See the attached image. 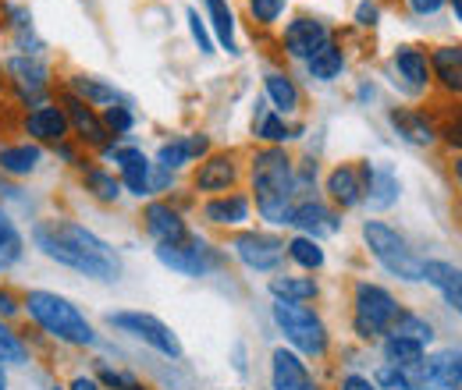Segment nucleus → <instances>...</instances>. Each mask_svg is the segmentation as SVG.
I'll return each mask as SVG.
<instances>
[{"label": "nucleus", "instance_id": "nucleus-1", "mask_svg": "<svg viewBox=\"0 0 462 390\" xmlns=\"http://www.w3.org/2000/svg\"><path fill=\"white\" fill-rule=\"evenodd\" d=\"M36 245L43 249V256L58 259L60 267H71L86 277L97 280H117L121 274V263H117V252L97 238L93 231H86L82 223L75 221H47L32 231Z\"/></svg>", "mask_w": 462, "mask_h": 390}, {"label": "nucleus", "instance_id": "nucleus-2", "mask_svg": "<svg viewBox=\"0 0 462 390\" xmlns=\"http://www.w3.org/2000/svg\"><path fill=\"white\" fill-rule=\"evenodd\" d=\"M253 192L256 206L271 223H289L291 195H295V177H291V160L285 150H263L253 160Z\"/></svg>", "mask_w": 462, "mask_h": 390}, {"label": "nucleus", "instance_id": "nucleus-3", "mask_svg": "<svg viewBox=\"0 0 462 390\" xmlns=\"http://www.w3.org/2000/svg\"><path fill=\"white\" fill-rule=\"evenodd\" d=\"M25 305H29V316H32L47 334L58 337V340H68V344H93V340H97L89 320H86L68 298H60L54 291H29Z\"/></svg>", "mask_w": 462, "mask_h": 390}, {"label": "nucleus", "instance_id": "nucleus-4", "mask_svg": "<svg viewBox=\"0 0 462 390\" xmlns=\"http://www.w3.org/2000/svg\"><path fill=\"white\" fill-rule=\"evenodd\" d=\"M363 238L374 252V259L402 280H423V259L412 256V249L405 245V238L399 231H392L388 223L381 221H366L363 223Z\"/></svg>", "mask_w": 462, "mask_h": 390}, {"label": "nucleus", "instance_id": "nucleus-5", "mask_svg": "<svg viewBox=\"0 0 462 390\" xmlns=\"http://www.w3.org/2000/svg\"><path fill=\"white\" fill-rule=\"evenodd\" d=\"M274 323L282 327V334L289 337L302 355H324L328 351V331L320 323V316L313 309H306L302 302H274Z\"/></svg>", "mask_w": 462, "mask_h": 390}, {"label": "nucleus", "instance_id": "nucleus-6", "mask_svg": "<svg viewBox=\"0 0 462 390\" xmlns=\"http://www.w3.org/2000/svg\"><path fill=\"white\" fill-rule=\"evenodd\" d=\"M395 320H399V305L381 284H359L356 287V331H359V337L388 334L395 327Z\"/></svg>", "mask_w": 462, "mask_h": 390}, {"label": "nucleus", "instance_id": "nucleus-7", "mask_svg": "<svg viewBox=\"0 0 462 390\" xmlns=\"http://www.w3.org/2000/svg\"><path fill=\"white\" fill-rule=\"evenodd\" d=\"M111 327L132 334L135 340H143L150 348H157L168 358H181V344H178L174 331L164 320H157L153 313H111Z\"/></svg>", "mask_w": 462, "mask_h": 390}, {"label": "nucleus", "instance_id": "nucleus-8", "mask_svg": "<svg viewBox=\"0 0 462 390\" xmlns=\"http://www.w3.org/2000/svg\"><path fill=\"white\" fill-rule=\"evenodd\" d=\"M235 256L249 267V270H274L282 259H285V245L271 234H260V231H249V234H238L235 238Z\"/></svg>", "mask_w": 462, "mask_h": 390}, {"label": "nucleus", "instance_id": "nucleus-9", "mask_svg": "<svg viewBox=\"0 0 462 390\" xmlns=\"http://www.w3.org/2000/svg\"><path fill=\"white\" fill-rule=\"evenodd\" d=\"M157 259L164 267H171L185 277H203L210 267H214V256L203 241H178V245H161L157 249Z\"/></svg>", "mask_w": 462, "mask_h": 390}, {"label": "nucleus", "instance_id": "nucleus-10", "mask_svg": "<svg viewBox=\"0 0 462 390\" xmlns=\"http://www.w3.org/2000/svg\"><path fill=\"white\" fill-rule=\"evenodd\" d=\"M328 25L317 22V18H295L289 29H285V47H289L291 57L299 60H310L324 43H328Z\"/></svg>", "mask_w": 462, "mask_h": 390}, {"label": "nucleus", "instance_id": "nucleus-11", "mask_svg": "<svg viewBox=\"0 0 462 390\" xmlns=\"http://www.w3.org/2000/svg\"><path fill=\"white\" fill-rule=\"evenodd\" d=\"M462 384V351L448 348L423 362V387L427 390H452Z\"/></svg>", "mask_w": 462, "mask_h": 390}, {"label": "nucleus", "instance_id": "nucleus-12", "mask_svg": "<svg viewBox=\"0 0 462 390\" xmlns=\"http://www.w3.org/2000/svg\"><path fill=\"white\" fill-rule=\"evenodd\" d=\"M271 380H274V390H313L306 362L289 348H278L271 355Z\"/></svg>", "mask_w": 462, "mask_h": 390}, {"label": "nucleus", "instance_id": "nucleus-13", "mask_svg": "<svg viewBox=\"0 0 462 390\" xmlns=\"http://www.w3.org/2000/svg\"><path fill=\"white\" fill-rule=\"evenodd\" d=\"M363 188H366V203L370 210H388L395 199H399V177L388 164H377V168H363Z\"/></svg>", "mask_w": 462, "mask_h": 390}, {"label": "nucleus", "instance_id": "nucleus-14", "mask_svg": "<svg viewBox=\"0 0 462 390\" xmlns=\"http://www.w3.org/2000/svg\"><path fill=\"white\" fill-rule=\"evenodd\" d=\"M111 157L117 160V168H121V177H125L128 192L150 195L153 181H150V160L143 157V150H111Z\"/></svg>", "mask_w": 462, "mask_h": 390}, {"label": "nucleus", "instance_id": "nucleus-15", "mask_svg": "<svg viewBox=\"0 0 462 390\" xmlns=\"http://www.w3.org/2000/svg\"><path fill=\"white\" fill-rule=\"evenodd\" d=\"M291 227H302L306 238H324V234H335L338 231V217L320 206V203H299L289 217Z\"/></svg>", "mask_w": 462, "mask_h": 390}, {"label": "nucleus", "instance_id": "nucleus-16", "mask_svg": "<svg viewBox=\"0 0 462 390\" xmlns=\"http://www.w3.org/2000/svg\"><path fill=\"white\" fill-rule=\"evenodd\" d=\"M146 231L157 238V245H178V241H185V223L164 203L146 206Z\"/></svg>", "mask_w": 462, "mask_h": 390}, {"label": "nucleus", "instance_id": "nucleus-17", "mask_svg": "<svg viewBox=\"0 0 462 390\" xmlns=\"http://www.w3.org/2000/svg\"><path fill=\"white\" fill-rule=\"evenodd\" d=\"M423 280L434 284L445 302L462 316V270H456L452 263H423Z\"/></svg>", "mask_w": 462, "mask_h": 390}, {"label": "nucleus", "instance_id": "nucleus-18", "mask_svg": "<svg viewBox=\"0 0 462 390\" xmlns=\"http://www.w3.org/2000/svg\"><path fill=\"white\" fill-rule=\"evenodd\" d=\"M7 71L14 75V86L22 89L25 100H40L43 89H47V68L40 60H29V57H14L7 64Z\"/></svg>", "mask_w": 462, "mask_h": 390}, {"label": "nucleus", "instance_id": "nucleus-19", "mask_svg": "<svg viewBox=\"0 0 462 390\" xmlns=\"http://www.w3.org/2000/svg\"><path fill=\"white\" fill-rule=\"evenodd\" d=\"M25 132L36 135L40 142H60L64 132H68V117L60 107H36L25 117Z\"/></svg>", "mask_w": 462, "mask_h": 390}, {"label": "nucleus", "instance_id": "nucleus-20", "mask_svg": "<svg viewBox=\"0 0 462 390\" xmlns=\"http://www.w3.org/2000/svg\"><path fill=\"white\" fill-rule=\"evenodd\" d=\"M207 135H189V139H174V142H164L161 146V157H157V164L164 170H178L181 164H189L192 157H199V153H207Z\"/></svg>", "mask_w": 462, "mask_h": 390}, {"label": "nucleus", "instance_id": "nucleus-21", "mask_svg": "<svg viewBox=\"0 0 462 390\" xmlns=\"http://www.w3.org/2000/svg\"><path fill=\"white\" fill-rule=\"evenodd\" d=\"M328 192H331L335 203L356 206V203L366 195V188H363V170H356V168L331 170V177H328Z\"/></svg>", "mask_w": 462, "mask_h": 390}, {"label": "nucleus", "instance_id": "nucleus-22", "mask_svg": "<svg viewBox=\"0 0 462 390\" xmlns=\"http://www.w3.org/2000/svg\"><path fill=\"white\" fill-rule=\"evenodd\" d=\"M64 107H68V117H71V124L79 128V135L86 139V142H104L107 139V128H104V121L97 117V113L89 111V104L86 100H79V96H68L64 100Z\"/></svg>", "mask_w": 462, "mask_h": 390}, {"label": "nucleus", "instance_id": "nucleus-23", "mask_svg": "<svg viewBox=\"0 0 462 390\" xmlns=\"http://www.w3.org/2000/svg\"><path fill=\"white\" fill-rule=\"evenodd\" d=\"M384 358L399 369H416V366H423V344L412 337L392 334L384 340Z\"/></svg>", "mask_w": 462, "mask_h": 390}, {"label": "nucleus", "instance_id": "nucleus-24", "mask_svg": "<svg viewBox=\"0 0 462 390\" xmlns=\"http://www.w3.org/2000/svg\"><path fill=\"white\" fill-rule=\"evenodd\" d=\"M392 64H395L399 78H405V86H409V89H423V86H427V57L420 54V50H412V47H399L395 57H392Z\"/></svg>", "mask_w": 462, "mask_h": 390}, {"label": "nucleus", "instance_id": "nucleus-25", "mask_svg": "<svg viewBox=\"0 0 462 390\" xmlns=\"http://www.w3.org/2000/svg\"><path fill=\"white\" fill-rule=\"evenodd\" d=\"M231 181H235V164H231V157H210L199 174H196V188H203V192H225Z\"/></svg>", "mask_w": 462, "mask_h": 390}, {"label": "nucleus", "instance_id": "nucleus-26", "mask_svg": "<svg viewBox=\"0 0 462 390\" xmlns=\"http://www.w3.org/2000/svg\"><path fill=\"white\" fill-rule=\"evenodd\" d=\"M392 124H395V132L402 135L405 142H412V146H430V142H434V128H430L427 117H420V113L392 111Z\"/></svg>", "mask_w": 462, "mask_h": 390}, {"label": "nucleus", "instance_id": "nucleus-27", "mask_svg": "<svg viewBox=\"0 0 462 390\" xmlns=\"http://www.w3.org/2000/svg\"><path fill=\"white\" fill-rule=\"evenodd\" d=\"M306 64H310V75H313V78H320V82H335V78L342 75V68H346V57H342V50L328 40V43L310 57Z\"/></svg>", "mask_w": 462, "mask_h": 390}, {"label": "nucleus", "instance_id": "nucleus-28", "mask_svg": "<svg viewBox=\"0 0 462 390\" xmlns=\"http://www.w3.org/2000/svg\"><path fill=\"white\" fill-rule=\"evenodd\" d=\"M434 71H438L441 86H448L452 93H462V47L434 50Z\"/></svg>", "mask_w": 462, "mask_h": 390}, {"label": "nucleus", "instance_id": "nucleus-29", "mask_svg": "<svg viewBox=\"0 0 462 390\" xmlns=\"http://www.w3.org/2000/svg\"><path fill=\"white\" fill-rule=\"evenodd\" d=\"M207 221L214 223H242L249 217V203L242 199V195H225V199H214V203H207Z\"/></svg>", "mask_w": 462, "mask_h": 390}, {"label": "nucleus", "instance_id": "nucleus-30", "mask_svg": "<svg viewBox=\"0 0 462 390\" xmlns=\"http://www.w3.org/2000/svg\"><path fill=\"white\" fill-rule=\"evenodd\" d=\"M207 14H210V25H214L217 40L225 43V50L235 54V14H231L228 0H207Z\"/></svg>", "mask_w": 462, "mask_h": 390}, {"label": "nucleus", "instance_id": "nucleus-31", "mask_svg": "<svg viewBox=\"0 0 462 390\" xmlns=\"http://www.w3.org/2000/svg\"><path fill=\"white\" fill-rule=\"evenodd\" d=\"M36 164H40L36 146H4L0 150V170H7V174H32Z\"/></svg>", "mask_w": 462, "mask_h": 390}, {"label": "nucleus", "instance_id": "nucleus-32", "mask_svg": "<svg viewBox=\"0 0 462 390\" xmlns=\"http://www.w3.org/2000/svg\"><path fill=\"white\" fill-rule=\"evenodd\" d=\"M71 89H75L79 100H86V104H104V107H115L117 104L115 89L104 86L100 78H89V75H75V78H71Z\"/></svg>", "mask_w": 462, "mask_h": 390}, {"label": "nucleus", "instance_id": "nucleus-33", "mask_svg": "<svg viewBox=\"0 0 462 390\" xmlns=\"http://www.w3.org/2000/svg\"><path fill=\"white\" fill-rule=\"evenodd\" d=\"M271 295L282 302H306L317 295V280L310 277H274L271 280Z\"/></svg>", "mask_w": 462, "mask_h": 390}, {"label": "nucleus", "instance_id": "nucleus-34", "mask_svg": "<svg viewBox=\"0 0 462 390\" xmlns=\"http://www.w3.org/2000/svg\"><path fill=\"white\" fill-rule=\"evenodd\" d=\"M263 82H267V96L274 100V107H278L282 113H289V111L299 107V89L291 86V78L278 75V71H271Z\"/></svg>", "mask_w": 462, "mask_h": 390}, {"label": "nucleus", "instance_id": "nucleus-35", "mask_svg": "<svg viewBox=\"0 0 462 390\" xmlns=\"http://www.w3.org/2000/svg\"><path fill=\"white\" fill-rule=\"evenodd\" d=\"M285 249H289L291 259L299 267H306V270H320L324 267V249L317 245V238H306V234L302 238H291Z\"/></svg>", "mask_w": 462, "mask_h": 390}, {"label": "nucleus", "instance_id": "nucleus-36", "mask_svg": "<svg viewBox=\"0 0 462 390\" xmlns=\"http://www.w3.org/2000/svg\"><path fill=\"white\" fill-rule=\"evenodd\" d=\"M22 256V234L14 231V223L7 221V213L0 210V270L14 267Z\"/></svg>", "mask_w": 462, "mask_h": 390}, {"label": "nucleus", "instance_id": "nucleus-37", "mask_svg": "<svg viewBox=\"0 0 462 390\" xmlns=\"http://www.w3.org/2000/svg\"><path fill=\"white\" fill-rule=\"evenodd\" d=\"M392 334L412 337V340H420V344H430V340H434L430 323H423V320H420V316H412V313H399V320H395Z\"/></svg>", "mask_w": 462, "mask_h": 390}, {"label": "nucleus", "instance_id": "nucleus-38", "mask_svg": "<svg viewBox=\"0 0 462 390\" xmlns=\"http://www.w3.org/2000/svg\"><path fill=\"white\" fill-rule=\"evenodd\" d=\"M256 135H260V139H267V142H285V139H291L289 128H285V121L271 111L256 113Z\"/></svg>", "mask_w": 462, "mask_h": 390}, {"label": "nucleus", "instance_id": "nucleus-39", "mask_svg": "<svg viewBox=\"0 0 462 390\" xmlns=\"http://www.w3.org/2000/svg\"><path fill=\"white\" fill-rule=\"evenodd\" d=\"M86 185L93 188V195L97 199H104V203H115L117 195H121V188H117V181L111 174H104V170H86Z\"/></svg>", "mask_w": 462, "mask_h": 390}, {"label": "nucleus", "instance_id": "nucleus-40", "mask_svg": "<svg viewBox=\"0 0 462 390\" xmlns=\"http://www.w3.org/2000/svg\"><path fill=\"white\" fill-rule=\"evenodd\" d=\"M0 362H25V344L0 323Z\"/></svg>", "mask_w": 462, "mask_h": 390}, {"label": "nucleus", "instance_id": "nucleus-41", "mask_svg": "<svg viewBox=\"0 0 462 390\" xmlns=\"http://www.w3.org/2000/svg\"><path fill=\"white\" fill-rule=\"evenodd\" d=\"M377 390H412V380L399 366H384V369H377Z\"/></svg>", "mask_w": 462, "mask_h": 390}, {"label": "nucleus", "instance_id": "nucleus-42", "mask_svg": "<svg viewBox=\"0 0 462 390\" xmlns=\"http://www.w3.org/2000/svg\"><path fill=\"white\" fill-rule=\"evenodd\" d=\"M249 11L256 14V22H278V14L285 11V0H249Z\"/></svg>", "mask_w": 462, "mask_h": 390}, {"label": "nucleus", "instance_id": "nucleus-43", "mask_svg": "<svg viewBox=\"0 0 462 390\" xmlns=\"http://www.w3.org/2000/svg\"><path fill=\"white\" fill-rule=\"evenodd\" d=\"M189 29H192V40L199 43V50H203V54H214V43H210V32H207V25L199 22V11H196V7L189 11Z\"/></svg>", "mask_w": 462, "mask_h": 390}, {"label": "nucleus", "instance_id": "nucleus-44", "mask_svg": "<svg viewBox=\"0 0 462 390\" xmlns=\"http://www.w3.org/2000/svg\"><path fill=\"white\" fill-rule=\"evenodd\" d=\"M107 128H115L117 135H125V132L132 128V113H128V107H121V104L107 107Z\"/></svg>", "mask_w": 462, "mask_h": 390}, {"label": "nucleus", "instance_id": "nucleus-45", "mask_svg": "<svg viewBox=\"0 0 462 390\" xmlns=\"http://www.w3.org/2000/svg\"><path fill=\"white\" fill-rule=\"evenodd\" d=\"M100 380L115 390H146L143 384H135L132 376H121V373H115V369H104V373H100Z\"/></svg>", "mask_w": 462, "mask_h": 390}, {"label": "nucleus", "instance_id": "nucleus-46", "mask_svg": "<svg viewBox=\"0 0 462 390\" xmlns=\"http://www.w3.org/2000/svg\"><path fill=\"white\" fill-rule=\"evenodd\" d=\"M377 18H381V7H377V4L363 0V4L356 7V22H359V25H366V29H370V25H377Z\"/></svg>", "mask_w": 462, "mask_h": 390}, {"label": "nucleus", "instance_id": "nucleus-47", "mask_svg": "<svg viewBox=\"0 0 462 390\" xmlns=\"http://www.w3.org/2000/svg\"><path fill=\"white\" fill-rule=\"evenodd\" d=\"M342 390H377V384H370L366 376H356V373H352V376L342 380Z\"/></svg>", "mask_w": 462, "mask_h": 390}, {"label": "nucleus", "instance_id": "nucleus-48", "mask_svg": "<svg viewBox=\"0 0 462 390\" xmlns=\"http://www.w3.org/2000/svg\"><path fill=\"white\" fill-rule=\"evenodd\" d=\"M441 4H445V0H409V7H412L416 14H434Z\"/></svg>", "mask_w": 462, "mask_h": 390}, {"label": "nucleus", "instance_id": "nucleus-49", "mask_svg": "<svg viewBox=\"0 0 462 390\" xmlns=\"http://www.w3.org/2000/svg\"><path fill=\"white\" fill-rule=\"evenodd\" d=\"M445 135H448V142H452V146H459L462 150V117L456 121V124H448V132H445Z\"/></svg>", "mask_w": 462, "mask_h": 390}, {"label": "nucleus", "instance_id": "nucleus-50", "mask_svg": "<svg viewBox=\"0 0 462 390\" xmlns=\"http://www.w3.org/2000/svg\"><path fill=\"white\" fill-rule=\"evenodd\" d=\"M14 309H18V305H14V298H11L7 291H0V313H4V316H11Z\"/></svg>", "mask_w": 462, "mask_h": 390}, {"label": "nucleus", "instance_id": "nucleus-51", "mask_svg": "<svg viewBox=\"0 0 462 390\" xmlns=\"http://www.w3.org/2000/svg\"><path fill=\"white\" fill-rule=\"evenodd\" d=\"M71 390H100V387H97V380H89V376H79V380L71 384Z\"/></svg>", "mask_w": 462, "mask_h": 390}, {"label": "nucleus", "instance_id": "nucleus-52", "mask_svg": "<svg viewBox=\"0 0 462 390\" xmlns=\"http://www.w3.org/2000/svg\"><path fill=\"white\" fill-rule=\"evenodd\" d=\"M452 7H456V18L462 22V0H452Z\"/></svg>", "mask_w": 462, "mask_h": 390}, {"label": "nucleus", "instance_id": "nucleus-53", "mask_svg": "<svg viewBox=\"0 0 462 390\" xmlns=\"http://www.w3.org/2000/svg\"><path fill=\"white\" fill-rule=\"evenodd\" d=\"M0 390H7V376H4V362H0Z\"/></svg>", "mask_w": 462, "mask_h": 390}, {"label": "nucleus", "instance_id": "nucleus-54", "mask_svg": "<svg viewBox=\"0 0 462 390\" xmlns=\"http://www.w3.org/2000/svg\"><path fill=\"white\" fill-rule=\"evenodd\" d=\"M456 170H459V181H462V160H459V164H456Z\"/></svg>", "mask_w": 462, "mask_h": 390}, {"label": "nucleus", "instance_id": "nucleus-55", "mask_svg": "<svg viewBox=\"0 0 462 390\" xmlns=\"http://www.w3.org/2000/svg\"><path fill=\"white\" fill-rule=\"evenodd\" d=\"M452 390H459V387H452Z\"/></svg>", "mask_w": 462, "mask_h": 390}, {"label": "nucleus", "instance_id": "nucleus-56", "mask_svg": "<svg viewBox=\"0 0 462 390\" xmlns=\"http://www.w3.org/2000/svg\"><path fill=\"white\" fill-rule=\"evenodd\" d=\"M54 390H60V387H54Z\"/></svg>", "mask_w": 462, "mask_h": 390}]
</instances>
